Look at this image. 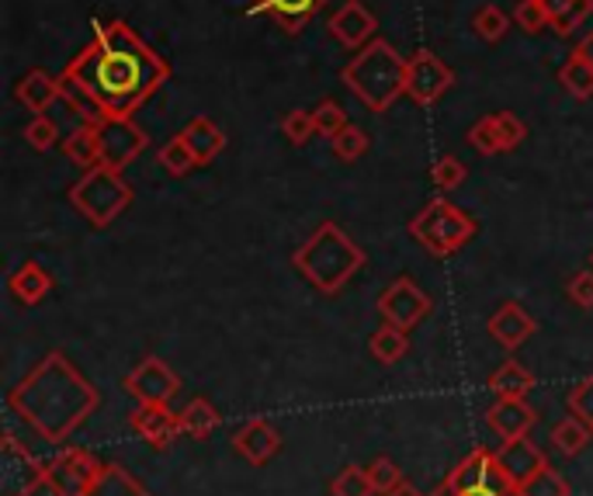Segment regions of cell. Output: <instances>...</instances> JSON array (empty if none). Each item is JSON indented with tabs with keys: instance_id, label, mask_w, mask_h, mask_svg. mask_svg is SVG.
Listing matches in <instances>:
<instances>
[{
	"instance_id": "6da1fadb",
	"label": "cell",
	"mask_w": 593,
	"mask_h": 496,
	"mask_svg": "<svg viewBox=\"0 0 593 496\" xmlns=\"http://www.w3.org/2000/svg\"><path fill=\"white\" fill-rule=\"evenodd\" d=\"M170 81V63L146 45L126 21H97L91 42L60 73L63 102L84 122L136 118Z\"/></svg>"
},
{
	"instance_id": "7a4b0ae2",
	"label": "cell",
	"mask_w": 593,
	"mask_h": 496,
	"mask_svg": "<svg viewBox=\"0 0 593 496\" xmlns=\"http://www.w3.org/2000/svg\"><path fill=\"white\" fill-rule=\"evenodd\" d=\"M11 407L49 441H63L97 407L94 386L63 355H49L11 392Z\"/></svg>"
},
{
	"instance_id": "3957f363",
	"label": "cell",
	"mask_w": 593,
	"mask_h": 496,
	"mask_svg": "<svg viewBox=\"0 0 593 496\" xmlns=\"http://www.w3.org/2000/svg\"><path fill=\"white\" fill-rule=\"evenodd\" d=\"M406 66L410 60L395 53L385 39H372L340 70V84L348 87L368 112L382 115L406 94Z\"/></svg>"
},
{
	"instance_id": "277c9868",
	"label": "cell",
	"mask_w": 593,
	"mask_h": 496,
	"mask_svg": "<svg viewBox=\"0 0 593 496\" xmlns=\"http://www.w3.org/2000/svg\"><path fill=\"white\" fill-rule=\"evenodd\" d=\"M292 267L299 271L313 288L333 295L364 267V251L337 226V222H319L316 233L292 254Z\"/></svg>"
},
{
	"instance_id": "5b68a950",
	"label": "cell",
	"mask_w": 593,
	"mask_h": 496,
	"mask_svg": "<svg viewBox=\"0 0 593 496\" xmlns=\"http://www.w3.org/2000/svg\"><path fill=\"white\" fill-rule=\"evenodd\" d=\"M70 202L77 209L94 230H105L112 222L129 209L133 188L121 178V170H112L105 163H97L81 173V181L70 188Z\"/></svg>"
},
{
	"instance_id": "8992f818",
	"label": "cell",
	"mask_w": 593,
	"mask_h": 496,
	"mask_svg": "<svg viewBox=\"0 0 593 496\" xmlns=\"http://www.w3.org/2000/svg\"><path fill=\"white\" fill-rule=\"evenodd\" d=\"M410 236L434 257H448L476 236V222L448 198H431V202L410 219Z\"/></svg>"
},
{
	"instance_id": "52a82bcc",
	"label": "cell",
	"mask_w": 593,
	"mask_h": 496,
	"mask_svg": "<svg viewBox=\"0 0 593 496\" xmlns=\"http://www.w3.org/2000/svg\"><path fill=\"white\" fill-rule=\"evenodd\" d=\"M452 87H455V70L444 63L441 56H434L431 49H420V53L410 56V66H406V97H410L413 105L431 108Z\"/></svg>"
},
{
	"instance_id": "ba28073f",
	"label": "cell",
	"mask_w": 593,
	"mask_h": 496,
	"mask_svg": "<svg viewBox=\"0 0 593 496\" xmlns=\"http://www.w3.org/2000/svg\"><path fill=\"white\" fill-rule=\"evenodd\" d=\"M379 313H382L385 324L403 327V330H413L420 319H427V313H431V295L420 288V285H413L410 278H400V282H392V285L382 292Z\"/></svg>"
},
{
	"instance_id": "9c48e42d",
	"label": "cell",
	"mask_w": 593,
	"mask_h": 496,
	"mask_svg": "<svg viewBox=\"0 0 593 496\" xmlns=\"http://www.w3.org/2000/svg\"><path fill=\"white\" fill-rule=\"evenodd\" d=\"M146 146H150V136H146L136 118H108L102 122V163L112 170H126Z\"/></svg>"
},
{
	"instance_id": "30bf717a",
	"label": "cell",
	"mask_w": 593,
	"mask_h": 496,
	"mask_svg": "<svg viewBox=\"0 0 593 496\" xmlns=\"http://www.w3.org/2000/svg\"><path fill=\"white\" fill-rule=\"evenodd\" d=\"M102 476H105V468L97 465L91 455H84V452H63L56 458V465L45 473V483L53 486L56 496H87Z\"/></svg>"
},
{
	"instance_id": "8fae6325",
	"label": "cell",
	"mask_w": 593,
	"mask_h": 496,
	"mask_svg": "<svg viewBox=\"0 0 593 496\" xmlns=\"http://www.w3.org/2000/svg\"><path fill=\"white\" fill-rule=\"evenodd\" d=\"M126 389L139 403H170V395L181 389V379L167 368V361L150 355L126 376Z\"/></svg>"
},
{
	"instance_id": "7c38bea8",
	"label": "cell",
	"mask_w": 593,
	"mask_h": 496,
	"mask_svg": "<svg viewBox=\"0 0 593 496\" xmlns=\"http://www.w3.org/2000/svg\"><path fill=\"white\" fill-rule=\"evenodd\" d=\"M327 29L343 49H354V53H358V49H364L368 42L375 39L379 18L372 14V8H364L361 0H348V4L333 11Z\"/></svg>"
},
{
	"instance_id": "4fadbf2b",
	"label": "cell",
	"mask_w": 593,
	"mask_h": 496,
	"mask_svg": "<svg viewBox=\"0 0 593 496\" xmlns=\"http://www.w3.org/2000/svg\"><path fill=\"white\" fill-rule=\"evenodd\" d=\"M497 462L504 468V476L510 483V489H521L528 486L541 468H549L546 455H541V448H534V444L528 437H517V441H504L500 452H497Z\"/></svg>"
},
{
	"instance_id": "5bb4252c",
	"label": "cell",
	"mask_w": 593,
	"mask_h": 496,
	"mask_svg": "<svg viewBox=\"0 0 593 496\" xmlns=\"http://www.w3.org/2000/svg\"><path fill=\"white\" fill-rule=\"evenodd\" d=\"M327 8V0H251V14H264L285 35H299Z\"/></svg>"
},
{
	"instance_id": "9a60e30c",
	"label": "cell",
	"mask_w": 593,
	"mask_h": 496,
	"mask_svg": "<svg viewBox=\"0 0 593 496\" xmlns=\"http://www.w3.org/2000/svg\"><path fill=\"white\" fill-rule=\"evenodd\" d=\"M458 493L465 489H479V486H493V489H510L507 476H504V468L497 462V455L486 452V448H476L473 455H465L458 465H455V473L448 479Z\"/></svg>"
},
{
	"instance_id": "2e32d148",
	"label": "cell",
	"mask_w": 593,
	"mask_h": 496,
	"mask_svg": "<svg viewBox=\"0 0 593 496\" xmlns=\"http://www.w3.org/2000/svg\"><path fill=\"white\" fill-rule=\"evenodd\" d=\"M0 483H4V496H29L39 483H45L42 465L29 452H21L14 437L4 441V476H0Z\"/></svg>"
},
{
	"instance_id": "e0dca14e",
	"label": "cell",
	"mask_w": 593,
	"mask_h": 496,
	"mask_svg": "<svg viewBox=\"0 0 593 496\" xmlns=\"http://www.w3.org/2000/svg\"><path fill=\"white\" fill-rule=\"evenodd\" d=\"M534 330H538V324L517 303H504L489 316V337L497 340L504 351H517V347L531 340Z\"/></svg>"
},
{
	"instance_id": "ac0fdd59",
	"label": "cell",
	"mask_w": 593,
	"mask_h": 496,
	"mask_svg": "<svg viewBox=\"0 0 593 496\" xmlns=\"http://www.w3.org/2000/svg\"><path fill=\"white\" fill-rule=\"evenodd\" d=\"M14 102L35 115H45L49 105L63 102V84H60V77H53V73H45V70H29L14 84Z\"/></svg>"
},
{
	"instance_id": "d6986e66",
	"label": "cell",
	"mask_w": 593,
	"mask_h": 496,
	"mask_svg": "<svg viewBox=\"0 0 593 496\" xmlns=\"http://www.w3.org/2000/svg\"><path fill=\"white\" fill-rule=\"evenodd\" d=\"M133 428L139 431V437L160 448V444H170L181 434V413H174L167 403H139L133 413Z\"/></svg>"
},
{
	"instance_id": "ffe728a7",
	"label": "cell",
	"mask_w": 593,
	"mask_h": 496,
	"mask_svg": "<svg viewBox=\"0 0 593 496\" xmlns=\"http://www.w3.org/2000/svg\"><path fill=\"white\" fill-rule=\"evenodd\" d=\"M233 444H236V452L251 465H264V462H271V458L278 455L282 437H278L275 428L267 424V420H251V424L236 431Z\"/></svg>"
},
{
	"instance_id": "44dd1931",
	"label": "cell",
	"mask_w": 593,
	"mask_h": 496,
	"mask_svg": "<svg viewBox=\"0 0 593 496\" xmlns=\"http://www.w3.org/2000/svg\"><path fill=\"white\" fill-rule=\"evenodd\" d=\"M486 416L489 428L500 434V441L528 437V431L534 428V410L528 407V400H497Z\"/></svg>"
},
{
	"instance_id": "7402d4cb",
	"label": "cell",
	"mask_w": 593,
	"mask_h": 496,
	"mask_svg": "<svg viewBox=\"0 0 593 496\" xmlns=\"http://www.w3.org/2000/svg\"><path fill=\"white\" fill-rule=\"evenodd\" d=\"M184 143L191 146V154L198 157V163H212L222 150H226V133H222L209 115H194L188 126L181 129Z\"/></svg>"
},
{
	"instance_id": "603a6c76",
	"label": "cell",
	"mask_w": 593,
	"mask_h": 496,
	"mask_svg": "<svg viewBox=\"0 0 593 496\" xmlns=\"http://www.w3.org/2000/svg\"><path fill=\"white\" fill-rule=\"evenodd\" d=\"M63 154L81 170L97 167L102 163V126H97V122H81V126L63 139Z\"/></svg>"
},
{
	"instance_id": "cb8c5ba5",
	"label": "cell",
	"mask_w": 593,
	"mask_h": 496,
	"mask_svg": "<svg viewBox=\"0 0 593 496\" xmlns=\"http://www.w3.org/2000/svg\"><path fill=\"white\" fill-rule=\"evenodd\" d=\"M49 292H53V275H49V271L42 264H35V261L21 264L14 275H11V295H14L18 303H24V306L42 303Z\"/></svg>"
},
{
	"instance_id": "d4e9b609",
	"label": "cell",
	"mask_w": 593,
	"mask_h": 496,
	"mask_svg": "<svg viewBox=\"0 0 593 496\" xmlns=\"http://www.w3.org/2000/svg\"><path fill=\"white\" fill-rule=\"evenodd\" d=\"M489 389L497 392V400H528L534 389V376L521 361H507L489 376Z\"/></svg>"
},
{
	"instance_id": "484cf974",
	"label": "cell",
	"mask_w": 593,
	"mask_h": 496,
	"mask_svg": "<svg viewBox=\"0 0 593 496\" xmlns=\"http://www.w3.org/2000/svg\"><path fill=\"white\" fill-rule=\"evenodd\" d=\"M549 14V29L559 35H573L580 24L593 14V0H541Z\"/></svg>"
},
{
	"instance_id": "4316f807",
	"label": "cell",
	"mask_w": 593,
	"mask_h": 496,
	"mask_svg": "<svg viewBox=\"0 0 593 496\" xmlns=\"http://www.w3.org/2000/svg\"><path fill=\"white\" fill-rule=\"evenodd\" d=\"M406 334H410V330L385 324L382 330L372 334V344H368V351H372V358L382 361V365H395L400 358H406V351H410V337H406Z\"/></svg>"
},
{
	"instance_id": "83f0119b",
	"label": "cell",
	"mask_w": 593,
	"mask_h": 496,
	"mask_svg": "<svg viewBox=\"0 0 593 496\" xmlns=\"http://www.w3.org/2000/svg\"><path fill=\"white\" fill-rule=\"evenodd\" d=\"M157 163L170 173V178H184V173H191L194 167H202L198 163V157L191 154V146L184 143V136H170L163 146H160V154H157Z\"/></svg>"
},
{
	"instance_id": "f1b7e54d",
	"label": "cell",
	"mask_w": 593,
	"mask_h": 496,
	"mask_svg": "<svg viewBox=\"0 0 593 496\" xmlns=\"http://www.w3.org/2000/svg\"><path fill=\"white\" fill-rule=\"evenodd\" d=\"M559 84L570 91L576 102H590V97H593V66L583 56L573 53L559 70Z\"/></svg>"
},
{
	"instance_id": "f546056e",
	"label": "cell",
	"mask_w": 593,
	"mask_h": 496,
	"mask_svg": "<svg viewBox=\"0 0 593 496\" xmlns=\"http://www.w3.org/2000/svg\"><path fill=\"white\" fill-rule=\"evenodd\" d=\"M219 428V413L209 400H191L184 410H181V434H191V437H209L212 431Z\"/></svg>"
},
{
	"instance_id": "4dcf8cb0",
	"label": "cell",
	"mask_w": 593,
	"mask_h": 496,
	"mask_svg": "<svg viewBox=\"0 0 593 496\" xmlns=\"http://www.w3.org/2000/svg\"><path fill=\"white\" fill-rule=\"evenodd\" d=\"M590 428L583 424L580 416H565V420H559V424L552 428V444L562 452V455H576V452H583V444L590 441Z\"/></svg>"
},
{
	"instance_id": "1f68e13d",
	"label": "cell",
	"mask_w": 593,
	"mask_h": 496,
	"mask_svg": "<svg viewBox=\"0 0 593 496\" xmlns=\"http://www.w3.org/2000/svg\"><path fill=\"white\" fill-rule=\"evenodd\" d=\"M368 146H372V139H368V133L361 126H348V129H340L333 139H330V150L337 160L343 163H354L368 154Z\"/></svg>"
},
{
	"instance_id": "d6a6232c",
	"label": "cell",
	"mask_w": 593,
	"mask_h": 496,
	"mask_svg": "<svg viewBox=\"0 0 593 496\" xmlns=\"http://www.w3.org/2000/svg\"><path fill=\"white\" fill-rule=\"evenodd\" d=\"M473 29L483 42H500L507 32H510V14L500 11L497 4H483L476 14H473Z\"/></svg>"
},
{
	"instance_id": "836d02e7",
	"label": "cell",
	"mask_w": 593,
	"mask_h": 496,
	"mask_svg": "<svg viewBox=\"0 0 593 496\" xmlns=\"http://www.w3.org/2000/svg\"><path fill=\"white\" fill-rule=\"evenodd\" d=\"M87 496H150V493H146L136 479H129L126 468L112 465V468H105V476L97 479V486Z\"/></svg>"
},
{
	"instance_id": "e575fe53",
	"label": "cell",
	"mask_w": 593,
	"mask_h": 496,
	"mask_svg": "<svg viewBox=\"0 0 593 496\" xmlns=\"http://www.w3.org/2000/svg\"><path fill=\"white\" fill-rule=\"evenodd\" d=\"M330 493H333V496H375V486H372V476H368V468L348 465V468H343V473L330 483Z\"/></svg>"
},
{
	"instance_id": "d590c367",
	"label": "cell",
	"mask_w": 593,
	"mask_h": 496,
	"mask_svg": "<svg viewBox=\"0 0 593 496\" xmlns=\"http://www.w3.org/2000/svg\"><path fill=\"white\" fill-rule=\"evenodd\" d=\"M313 122H316V136H324V139H333L340 129H348L351 122H348V112H343L337 102H319L316 108H313Z\"/></svg>"
},
{
	"instance_id": "8d00e7d4",
	"label": "cell",
	"mask_w": 593,
	"mask_h": 496,
	"mask_svg": "<svg viewBox=\"0 0 593 496\" xmlns=\"http://www.w3.org/2000/svg\"><path fill=\"white\" fill-rule=\"evenodd\" d=\"M489 118H493V129H497V136H500L504 154L517 150V146L528 139V126L513 112H493Z\"/></svg>"
},
{
	"instance_id": "74e56055",
	"label": "cell",
	"mask_w": 593,
	"mask_h": 496,
	"mask_svg": "<svg viewBox=\"0 0 593 496\" xmlns=\"http://www.w3.org/2000/svg\"><path fill=\"white\" fill-rule=\"evenodd\" d=\"M24 139H29L32 150L39 154H49L53 146L60 143V126L49 115H35L29 126H24Z\"/></svg>"
},
{
	"instance_id": "f35d334b",
	"label": "cell",
	"mask_w": 593,
	"mask_h": 496,
	"mask_svg": "<svg viewBox=\"0 0 593 496\" xmlns=\"http://www.w3.org/2000/svg\"><path fill=\"white\" fill-rule=\"evenodd\" d=\"M282 133L292 146H306L313 136H316V122H313V112L306 108H292L285 118H282Z\"/></svg>"
},
{
	"instance_id": "ab89813d",
	"label": "cell",
	"mask_w": 593,
	"mask_h": 496,
	"mask_svg": "<svg viewBox=\"0 0 593 496\" xmlns=\"http://www.w3.org/2000/svg\"><path fill=\"white\" fill-rule=\"evenodd\" d=\"M513 21H517V29L528 35H538L549 29V14H546V4H541V0H517Z\"/></svg>"
},
{
	"instance_id": "60d3db41",
	"label": "cell",
	"mask_w": 593,
	"mask_h": 496,
	"mask_svg": "<svg viewBox=\"0 0 593 496\" xmlns=\"http://www.w3.org/2000/svg\"><path fill=\"white\" fill-rule=\"evenodd\" d=\"M465 173H468V167L458 160V157H441L434 167H431V184L437 188V191H455L462 181H465Z\"/></svg>"
},
{
	"instance_id": "b9f144b4",
	"label": "cell",
	"mask_w": 593,
	"mask_h": 496,
	"mask_svg": "<svg viewBox=\"0 0 593 496\" xmlns=\"http://www.w3.org/2000/svg\"><path fill=\"white\" fill-rule=\"evenodd\" d=\"M468 146H473L476 154H483V157H497V154H504V146H500V136H497V129H493V118L489 115H483L473 129H468Z\"/></svg>"
},
{
	"instance_id": "7bdbcfd3",
	"label": "cell",
	"mask_w": 593,
	"mask_h": 496,
	"mask_svg": "<svg viewBox=\"0 0 593 496\" xmlns=\"http://www.w3.org/2000/svg\"><path fill=\"white\" fill-rule=\"evenodd\" d=\"M517 493L521 496H570V483H565L559 473H552V468H541V473Z\"/></svg>"
},
{
	"instance_id": "ee69618b",
	"label": "cell",
	"mask_w": 593,
	"mask_h": 496,
	"mask_svg": "<svg viewBox=\"0 0 593 496\" xmlns=\"http://www.w3.org/2000/svg\"><path fill=\"white\" fill-rule=\"evenodd\" d=\"M368 476H372V486H375V493H382V496L403 486V473H400V465L389 462V458H375L372 465H368Z\"/></svg>"
},
{
	"instance_id": "f6af8a7d",
	"label": "cell",
	"mask_w": 593,
	"mask_h": 496,
	"mask_svg": "<svg viewBox=\"0 0 593 496\" xmlns=\"http://www.w3.org/2000/svg\"><path fill=\"white\" fill-rule=\"evenodd\" d=\"M570 410L573 416H580L586 428H593V376L583 379L573 392H570Z\"/></svg>"
},
{
	"instance_id": "bcb514c9",
	"label": "cell",
	"mask_w": 593,
	"mask_h": 496,
	"mask_svg": "<svg viewBox=\"0 0 593 496\" xmlns=\"http://www.w3.org/2000/svg\"><path fill=\"white\" fill-rule=\"evenodd\" d=\"M570 299L580 306V309H593V271H576L570 278Z\"/></svg>"
},
{
	"instance_id": "7dc6e473",
	"label": "cell",
	"mask_w": 593,
	"mask_h": 496,
	"mask_svg": "<svg viewBox=\"0 0 593 496\" xmlns=\"http://www.w3.org/2000/svg\"><path fill=\"white\" fill-rule=\"evenodd\" d=\"M573 53H576V56H583V60L593 66V32H590V35H583V42L573 49Z\"/></svg>"
},
{
	"instance_id": "c3c4849f",
	"label": "cell",
	"mask_w": 593,
	"mask_h": 496,
	"mask_svg": "<svg viewBox=\"0 0 593 496\" xmlns=\"http://www.w3.org/2000/svg\"><path fill=\"white\" fill-rule=\"evenodd\" d=\"M458 496H504L500 489H493V486H479V489H465Z\"/></svg>"
},
{
	"instance_id": "681fc988",
	"label": "cell",
	"mask_w": 593,
	"mask_h": 496,
	"mask_svg": "<svg viewBox=\"0 0 593 496\" xmlns=\"http://www.w3.org/2000/svg\"><path fill=\"white\" fill-rule=\"evenodd\" d=\"M385 496H424V493H416L413 486H406V483H403L400 489H392V493H385Z\"/></svg>"
},
{
	"instance_id": "f907efd6",
	"label": "cell",
	"mask_w": 593,
	"mask_h": 496,
	"mask_svg": "<svg viewBox=\"0 0 593 496\" xmlns=\"http://www.w3.org/2000/svg\"><path fill=\"white\" fill-rule=\"evenodd\" d=\"M590 431H593V428H590Z\"/></svg>"
}]
</instances>
